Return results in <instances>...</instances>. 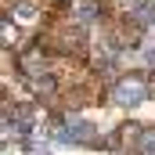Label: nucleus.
Wrapping results in <instances>:
<instances>
[{
    "mask_svg": "<svg viewBox=\"0 0 155 155\" xmlns=\"http://www.w3.org/2000/svg\"><path fill=\"white\" fill-rule=\"evenodd\" d=\"M144 94H148V87H144V79H141V76H126V79H119V83H116V101H119V105H126V108L141 105Z\"/></svg>",
    "mask_w": 155,
    "mask_h": 155,
    "instance_id": "f257e3e1",
    "label": "nucleus"
},
{
    "mask_svg": "<svg viewBox=\"0 0 155 155\" xmlns=\"http://www.w3.org/2000/svg\"><path fill=\"white\" fill-rule=\"evenodd\" d=\"M79 22H94L97 18V0H79Z\"/></svg>",
    "mask_w": 155,
    "mask_h": 155,
    "instance_id": "f03ea898",
    "label": "nucleus"
},
{
    "mask_svg": "<svg viewBox=\"0 0 155 155\" xmlns=\"http://www.w3.org/2000/svg\"><path fill=\"white\" fill-rule=\"evenodd\" d=\"M137 152H141V155H152V152H155V130H141Z\"/></svg>",
    "mask_w": 155,
    "mask_h": 155,
    "instance_id": "7ed1b4c3",
    "label": "nucleus"
},
{
    "mask_svg": "<svg viewBox=\"0 0 155 155\" xmlns=\"http://www.w3.org/2000/svg\"><path fill=\"white\" fill-rule=\"evenodd\" d=\"M15 11H18V18H36V11H33V7H29V4H18V7H15Z\"/></svg>",
    "mask_w": 155,
    "mask_h": 155,
    "instance_id": "20e7f679",
    "label": "nucleus"
}]
</instances>
